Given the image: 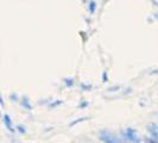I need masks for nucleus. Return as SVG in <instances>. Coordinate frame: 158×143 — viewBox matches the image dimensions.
<instances>
[{
  "label": "nucleus",
  "instance_id": "1",
  "mask_svg": "<svg viewBox=\"0 0 158 143\" xmlns=\"http://www.w3.org/2000/svg\"><path fill=\"white\" fill-rule=\"evenodd\" d=\"M99 138L103 143H123V140L117 134L112 132L107 129H103L99 132Z\"/></svg>",
  "mask_w": 158,
  "mask_h": 143
},
{
  "label": "nucleus",
  "instance_id": "2",
  "mask_svg": "<svg viewBox=\"0 0 158 143\" xmlns=\"http://www.w3.org/2000/svg\"><path fill=\"white\" fill-rule=\"evenodd\" d=\"M124 137L128 140L130 142L132 143H140V138H139V135L137 132V130L133 129V128H127L126 130L123 132Z\"/></svg>",
  "mask_w": 158,
  "mask_h": 143
},
{
  "label": "nucleus",
  "instance_id": "3",
  "mask_svg": "<svg viewBox=\"0 0 158 143\" xmlns=\"http://www.w3.org/2000/svg\"><path fill=\"white\" fill-rule=\"evenodd\" d=\"M148 131L150 134L151 138L158 142V124L157 123H150L148 125Z\"/></svg>",
  "mask_w": 158,
  "mask_h": 143
},
{
  "label": "nucleus",
  "instance_id": "4",
  "mask_svg": "<svg viewBox=\"0 0 158 143\" xmlns=\"http://www.w3.org/2000/svg\"><path fill=\"white\" fill-rule=\"evenodd\" d=\"M4 124H5V127L7 128L8 131H11V132L15 131V128H13V124H12V119H11V117L8 115L4 116Z\"/></svg>",
  "mask_w": 158,
  "mask_h": 143
},
{
  "label": "nucleus",
  "instance_id": "5",
  "mask_svg": "<svg viewBox=\"0 0 158 143\" xmlns=\"http://www.w3.org/2000/svg\"><path fill=\"white\" fill-rule=\"evenodd\" d=\"M20 105L23 106L24 109H26V110H32V105L30 104V100H29V98L27 97H23L22 98V100H20Z\"/></svg>",
  "mask_w": 158,
  "mask_h": 143
},
{
  "label": "nucleus",
  "instance_id": "6",
  "mask_svg": "<svg viewBox=\"0 0 158 143\" xmlns=\"http://www.w3.org/2000/svg\"><path fill=\"white\" fill-rule=\"evenodd\" d=\"M63 84L67 87H73V86L75 85V80L73 79V78H64Z\"/></svg>",
  "mask_w": 158,
  "mask_h": 143
},
{
  "label": "nucleus",
  "instance_id": "7",
  "mask_svg": "<svg viewBox=\"0 0 158 143\" xmlns=\"http://www.w3.org/2000/svg\"><path fill=\"white\" fill-rule=\"evenodd\" d=\"M88 10H89V12L93 15L95 13V11H96V2H95L94 0H90L89 1V4H88Z\"/></svg>",
  "mask_w": 158,
  "mask_h": 143
},
{
  "label": "nucleus",
  "instance_id": "8",
  "mask_svg": "<svg viewBox=\"0 0 158 143\" xmlns=\"http://www.w3.org/2000/svg\"><path fill=\"white\" fill-rule=\"evenodd\" d=\"M88 119H89V117H82V118H77L76 120H73V122H70V123H69V127H74V125L79 124V123H81V122L88 120Z\"/></svg>",
  "mask_w": 158,
  "mask_h": 143
},
{
  "label": "nucleus",
  "instance_id": "9",
  "mask_svg": "<svg viewBox=\"0 0 158 143\" xmlns=\"http://www.w3.org/2000/svg\"><path fill=\"white\" fill-rule=\"evenodd\" d=\"M62 104H63V100H60V99H58V100H56V102H51V103L48 105V107H49V109H52V107L55 109V107L62 105Z\"/></svg>",
  "mask_w": 158,
  "mask_h": 143
},
{
  "label": "nucleus",
  "instance_id": "10",
  "mask_svg": "<svg viewBox=\"0 0 158 143\" xmlns=\"http://www.w3.org/2000/svg\"><path fill=\"white\" fill-rule=\"evenodd\" d=\"M81 88H82V91H90V89L93 88V85H90V84H85V82H82V84H81Z\"/></svg>",
  "mask_w": 158,
  "mask_h": 143
},
{
  "label": "nucleus",
  "instance_id": "11",
  "mask_svg": "<svg viewBox=\"0 0 158 143\" xmlns=\"http://www.w3.org/2000/svg\"><path fill=\"white\" fill-rule=\"evenodd\" d=\"M101 79H102V82H107L108 81V73L105 71L102 73V76H101Z\"/></svg>",
  "mask_w": 158,
  "mask_h": 143
},
{
  "label": "nucleus",
  "instance_id": "12",
  "mask_svg": "<svg viewBox=\"0 0 158 143\" xmlns=\"http://www.w3.org/2000/svg\"><path fill=\"white\" fill-rule=\"evenodd\" d=\"M17 129H18V131H19L20 134H25V131H26V129H25V127H24V125H22V124L17 125Z\"/></svg>",
  "mask_w": 158,
  "mask_h": 143
},
{
  "label": "nucleus",
  "instance_id": "13",
  "mask_svg": "<svg viewBox=\"0 0 158 143\" xmlns=\"http://www.w3.org/2000/svg\"><path fill=\"white\" fill-rule=\"evenodd\" d=\"M88 106V102H81L79 104V109H85V107H87Z\"/></svg>",
  "mask_w": 158,
  "mask_h": 143
},
{
  "label": "nucleus",
  "instance_id": "14",
  "mask_svg": "<svg viewBox=\"0 0 158 143\" xmlns=\"http://www.w3.org/2000/svg\"><path fill=\"white\" fill-rule=\"evenodd\" d=\"M10 97H11V99H13V102H17V100H18V95H17L16 93H12Z\"/></svg>",
  "mask_w": 158,
  "mask_h": 143
},
{
  "label": "nucleus",
  "instance_id": "15",
  "mask_svg": "<svg viewBox=\"0 0 158 143\" xmlns=\"http://www.w3.org/2000/svg\"><path fill=\"white\" fill-rule=\"evenodd\" d=\"M0 105H1V106H4V100H2V97H1V94H0Z\"/></svg>",
  "mask_w": 158,
  "mask_h": 143
},
{
  "label": "nucleus",
  "instance_id": "16",
  "mask_svg": "<svg viewBox=\"0 0 158 143\" xmlns=\"http://www.w3.org/2000/svg\"><path fill=\"white\" fill-rule=\"evenodd\" d=\"M0 116H1V113H0Z\"/></svg>",
  "mask_w": 158,
  "mask_h": 143
}]
</instances>
